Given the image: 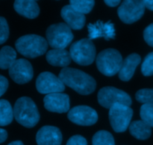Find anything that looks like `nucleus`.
<instances>
[{
    "label": "nucleus",
    "mask_w": 153,
    "mask_h": 145,
    "mask_svg": "<svg viewBox=\"0 0 153 145\" xmlns=\"http://www.w3.org/2000/svg\"><path fill=\"white\" fill-rule=\"evenodd\" d=\"M46 59L50 65L66 68L72 60L70 53L66 49H52L46 53Z\"/></svg>",
    "instance_id": "19"
},
{
    "label": "nucleus",
    "mask_w": 153,
    "mask_h": 145,
    "mask_svg": "<svg viewBox=\"0 0 153 145\" xmlns=\"http://www.w3.org/2000/svg\"><path fill=\"white\" fill-rule=\"evenodd\" d=\"M93 145H115L114 138L111 132L100 130L94 134L92 138Z\"/></svg>",
    "instance_id": "23"
},
{
    "label": "nucleus",
    "mask_w": 153,
    "mask_h": 145,
    "mask_svg": "<svg viewBox=\"0 0 153 145\" xmlns=\"http://www.w3.org/2000/svg\"><path fill=\"white\" fill-rule=\"evenodd\" d=\"M143 1L145 7L150 10H153V0H143Z\"/></svg>",
    "instance_id": "34"
},
{
    "label": "nucleus",
    "mask_w": 153,
    "mask_h": 145,
    "mask_svg": "<svg viewBox=\"0 0 153 145\" xmlns=\"http://www.w3.org/2000/svg\"><path fill=\"white\" fill-rule=\"evenodd\" d=\"M88 36L90 40L103 37L105 40H109L111 39H115L114 25L111 21L104 22L101 20H98L94 24L90 23L88 25Z\"/></svg>",
    "instance_id": "14"
},
{
    "label": "nucleus",
    "mask_w": 153,
    "mask_h": 145,
    "mask_svg": "<svg viewBox=\"0 0 153 145\" xmlns=\"http://www.w3.org/2000/svg\"><path fill=\"white\" fill-rule=\"evenodd\" d=\"M140 116L143 121L153 127V104H143L140 107Z\"/></svg>",
    "instance_id": "25"
},
{
    "label": "nucleus",
    "mask_w": 153,
    "mask_h": 145,
    "mask_svg": "<svg viewBox=\"0 0 153 145\" xmlns=\"http://www.w3.org/2000/svg\"><path fill=\"white\" fill-rule=\"evenodd\" d=\"M66 145H88V141L86 138L82 135H76L68 140Z\"/></svg>",
    "instance_id": "30"
},
{
    "label": "nucleus",
    "mask_w": 153,
    "mask_h": 145,
    "mask_svg": "<svg viewBox=\"0 0 153 145\" xmlns=\"http://www.w3.org/2000/svg\"><path fill=\"white\" fill-rule=\"evenodd\" d=\"M7 138V132L5 130L0 128V144L4 142Z\"/></svg>",
    "instance_id": "32"
},
{
    "label": "nucleus",
    "mask_w": 153,
    "mask_h": 145,
    "mask_svg": "<svg viewBox=\"0 0 153 145\" xmlns=\"http://www.w3.org/2000/svg\"><path fill=\"white\" fill-rule=\"evenodd\" d=\"M143 38L149 46L153 47V23L145 28L143 31Z\"/></svg>",
    "instance_id": "29"
},
{
    "label": "nucleus",
    "mask_w": 153,
    "mask_h": 145,
    "mask_svg": "<svg viewBox=\"0 0 153 145\" xmlns=\"http://www.w3.org/2000/svg\"><path fill=\"white\" fill-rule=\"evenodd\" d=\"M13 109L7 100H0V126L4 127L10 124L13 121Z\"/></svg>",
    "instance_id": "22"
},
{
    "label": "nucleus",
    "mask_w": 153,
    "mask_h": 145,
    "mask_svg": "<svg viewBox=\"0 0 153 145\" xmlns=\"http://www.w3.org/2000/svg\"><path fill=\"white\" fill-rule=\"evenodd\" d=\"M70 53L75 63L80 66H89L95 60L97 51L92 40L84 38L71 45Z\"/></svg>",
    "instance_id": "6"
},
{
    "label": "nucleus",
    "mask_w": 153,
    "mask_h": 145,
    "mask_svg": "<svg viewBox=\"0 0 153 145\" xmlns=\"http://www.w3.org/2000/svg\"><path fill=\"white\" fill-rule=\"evenodd\" d=\"M123 60L119 51L107 49L102 51L96 58L99 71L107 77H112L120 70Z\"/></svg>",
    "instance_id": "4"
},
{
    "label": "nucleus",
    "mask_w": 153,
    "mask_h": 145,
    "mask_svg": "<svg viewBox=\"0 0 153 145\" xmlns=\"http://www.w3.org/2000/svg\"><path fill=\"white\" fill-rule=\"evenodd\" d=\"M98 102L102 107L110 110L115 104L131 106V98L128 94L121 89L113 86H105L99 91L97 95Z\"/></svg>",
    "instance_id": "8"
},
{
    "label": "nucleus",
    "mask_w": 153,
    "mask_h": 145,
    "mask_svg": "<svg viewBox=\"0 0 153 145\" xmlns=\"http://www.w3.org/2000/svg\"><path fill=\"white\" fill-rule=\"evenodd\" d=\"M59 78L64 85L82 95L93 93L97 87L94 77L77 68H63L59 73Z\"/></svg>",
    "instance_id": "1"
},
{
    "label": "nucleus",
    "mask_w": 153,
    "mask_h": 145,
    "mask_svg": "<svg viewBox=\"0 0 153 145\" xmlns=\"http://www.w3.org/2000/svg\"><path fill=\"white\" fill-rule=\"evenodd\" d=\"M7 145H24V144L21 141H12V142L9 143Z\"/></svg>",
    "instance_id": "35"
},
{
    "label": "nucleus",
    "mask_w": 153,
    "mask_h": 145,
    "mask_svg": "<svg viewBox=\"0 0 153 145\" xmlns=\"http://www.w3.org/2000/svg\"><path fill=\"white\" fill-rule=\"evenodd\" d=\"M36 88L40 94L61 93L65 90L64 84L59 77L49 71L40 73L36 80Z\"/></svg>",
    "instance_id": "10"
},
{
    "label": "nucleus",
    "mask_w": 153,
    "mask_h": 145,
    "mask_svg": "<svg viewBox=\"0 0 153 145\" xmlns=\"http://www.w3.org/2000/svg\"><path fill=\"white\" fill-rule=\"evenodd\" d=\"M67 118L73 123L80 126H91L98 121L97 111L85 105L76 106L72 108L67 114Z\"/></svg>",
    "instance_id": "11"
},
{
    "label": "nucleus",
    "mask_w": 153,
    "mask_h": 145,
    "mask_svg": "<svg viewBox=\"0 0 153 145\" xmlns=\"http://www.w3.org/2000/svg\"><path fill=\"white\" fill-rule=\"evenodd\" d=\"M141 57L137 54L128 55L123 60L119 71V78L123 81H128L133 77L137 66L140 63Z\"/></svg>",
    "instance_id": "17"
},
{
    "label": "nucleus",
    "mask_w": 153,
    "mask_h": 145,
    "mask_svg": "<svg viewBox=\"0 0 153 145\" xmlns=\"http://www.w3.org/2000/svg\"><path fill=\"white\" fill-rule=\"evenodd\" d=\"M144 4L140 0H126L117 9L118 16L122 22L126 24L138 21L144 14Z\"/></svg>",
    "instance_id": "9"
},
{
    "label": "nucleus",
    "mask_w": 153,
    "mask_h": 145,
    "mask_svg": "<svg viewBox=\"0 0 153 145\" xmlns=\"http://www.w3.org/2000/svg\"><path fill=\"white\" fill-rule=\"evenodd\" d=\"M9 37V27L7 20L0 16V45L7 41Z\"/></svg>",
    "instance_id": "28"
},
{
    "label": "nucleus",
    "mask_w": 153,
    "mask_h": 145,
    "mask_svg": "<svg viewBox=\"0 0 153 145\" xmlns=\"http://www.w3.org/2000/svg\"><path fill=\"white\" fill-rule=\"evenodd\" d=\"M133 116V110L130 107L115 104L109 110V121L116 132H123L129 127Z\"/></svg>",
    "instance_id": "7"
},
{
    "label": "nucleus",
    "mask_w": 153,
    "mask_h": 145,
    "mask_svg": "<svg viewBox=\"0 0 153 145\" xmlns=\"http://www.w3.org/2000/svg\"><path fill=\"white\" fill-rule=\"evenodd\" d=\"M105 3L109 7H116L120 4V0H105Z\"/></svg>",
    "instance_id": "33"
},
{
    "label": "nucleus",
    "mask_w": 153,
    "mask_h": 145,
    "mask_svg": "<svg viewBox=\"0 0 153 145\" xmlns=\"http://www.w3.org/2000/svg\"><path fill=\"white\" fill-rule=\"evenodd\" d=\"M10 78L18 84H24L33 78L34 71L29 61L25 59H18L9 68Z\"/></svg>",
    "instance_id": "12"
},
{
    "label": "nucleus",
    "mask_w": 153,
    "mask_h": 145,
    "mask_svg": "<svg viewBox=\"0 0 153 145\" xmlns=\"http://www.w3.org/2000/svg\"><path fill=\"white\" fill-rule=\"evenodd\" d=\"M36 141L37 145H61L62 134L56 127L44 126L37 131Z\"/></svg>",
    "instance_id": "15"
},
{
    "label": "nucleus",
    "mask_w": 153,
    "mask_h": 145,
    "mask_svg": "<svg viewBox=\"0 0 153 145\" xmlns=\"http://www.w3.org/2000/svg\"><path fill=\"white\" fill-rule=\"evenodd\" d=\"M135 98L141 104H153V89H142L135 94Z\"/></svg>",
    "instance_id": "26"
},
{
    "label": "nucleus",
    "mask_w": 153,
    "mask_h": 145,
    "mask_svg": "<svg viewBox=\"0 0 153 145\" xmlns=\"http://www.w3.org/2000/svg\"><path fill=\"white\" fill-rule=\"evenodd\" d=\"M61 15L66 24L72 29L81 30L85 25L86 17L85 15L76 11L70 4L63 7Z\"/></svg>",
    "instance_id": "16"
},
{
    "label": "nucleus",
    "mask_w": 153,
    "mask_h": 145,
    "mask_svg": "<svg viewBox=\"0 0 153 145\" xmlns=\"http://www.w3.org/2000/svg\"><path fill=\"white\" fill-rule=\"evenodd\" d=\"M45 38L37 34H27L19 37L15 43L16 51L28 58H35L43 55L48 49Z\"/></svg>",
    "instance_id": "3"
},
{
    "label": "nucleus",
    "mask_w": 153,
    "mask_h": 145,
    "mask_svg": "<svg viewBox=\"0 0 153 145\" xmlns=\"http://www.w3.org/2000/svg\"><path fill=\"white\" fill-rule=\"evenodd\" d=\"M14 119L19 124L26 128H32L40 121V113L35 103L28 97L16 100L13 107Z\"/></svg>",
    "instance_id": "2"
},
{
    "label": "nucleus",
    "mask_w": 153,
    "mask_h": 145,
    "mask_svg": "<svg viewBox=\"0 0 153 145\" xmlns=\"http://www.w3.org/2000/svg\"><path fill=\"white\" fill-rule=\"evenodd\" d=\"M44 107L52 113H64L70 111V97L64 93L46 95L43 98Z\"/></svg>",
    "instance_id": "13"
},
{
    "label": "nucleus",
    "mask_w": 153,
    "mask_h": 145,
    "mask_svg": "<svg viewBox=\"0 0 153 145\" xmlns=\"http://www.w3.org/2000/svg\"><path fill=\"white\" fill-rule=\"evenodd\" d=\"M141 72L146 77L153 75V52L148 54L141 65Z\"/></svg>",
    "instance_id": "27"
},
{
    "label": "nucleus",
    "mask_w": 153,
    "mask_h": 145,
    "mask_svg": "<svg viewBox=\"0 0 153 145\" xmlns=\"http://www.w3.org/2000/svg\"><path fill=\"white\" fill-rule=\"evenodd\" d=\"M16 52L12 47L4 46L0 50V68L9 69L16 60Z\"/></svg>",
    "instance_id": "21"
},
{
    "label": "nucleus",
    "mask_w": 153,
    "mask_h": 145,
    "mask_svg": "<svg viewBox=\"0 0 153 145\" xmlns=\"http://www.w3.org/2000/svg\"><path fill=\"white\" fill-rule=\"evenodd\" d=\"M13 7L16 13L28 19H34L40 13V7L37 1L33 0H17L14 1Z\"/></svg>",
    "instance_id": "18"
},
{
    "label": "nucleus",
    "mask_w": 153,
    "mask_h": 145,
    "mask_svg": "<svg viewBox=\"0 0 153 145\" xmlns=\"http://www.w3.org/2000/svg\"><path fill=\"white\" fill-rule=\"evenodd\" d=\"M8 88V80L4 76L0 74V97L4 94Z\"/></svg>",
    "instance_id": "31"
},
{
    "label": "nucleus",
    "mask_w": 153,
    "mask_h": 145,
    "mask_svg": "<svg viewBox=\"0 0 153 145\" xmlns=\"http://www.w3.org/2000/svg\"><path fill=\"white\" fill-rule=\"evenodd\" d=\"M129 132L138 140H146L152 135V127L143 121H134L129 125Z\"/></svg>",
    "instance_id": "20"
},
{
    "label": "nucleus",
    "mask_w": 153,
    "mask_h": 145,
    "mask_svg": "<svg viewBox=\"0 0 153 145\" xmlns=\"http://www.w3.org/2000/svg\"><path fill=\"white\" fill-rule=\"evenodd\" d=\"M95 1L93 0H71L70 5L74 10L82 14L89 13L94 8Z\"/></svg>",
    "instance_id": "24"
},
{
    "label": "nucleus",
    "mask_w": 153,
    "mask_h": 145,
    "mask_svg": "<svg viewBox=\"0 0 153 145\" xmlns=\"http://www.w3.org/2000/svg\"><path fill=\"white\" fill-rule=\"evenodd\" d=\"M46 41L53 49H65L73 40L71 28L66 23L50 25L46 31Z\"/></svg>",
    "instance_id": "5"
}]
</instances>
